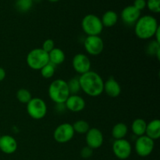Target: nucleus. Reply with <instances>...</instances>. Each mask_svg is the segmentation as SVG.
I'll return each instance as SVG.
<instances>
[{"label": "nucleus", "mask_w": 160, "mask_h": 160, "mask_svg": "<svg viewBox=\"0 0 160 160\" xmlns=\"http://www.w3.org/2000/svg\"><path fill=\"white\" fill-rule=\"evenodd\" d=\"M79 79L81 90L91 97L102 95L104 90V81L98 73L95 71L87 72L81 75Z\"/></svg>", "instance_id": "1"}, {"label": "nucleus", "mask_w": 160, "mask_h": 160, "mask_svg": "<svg viewBox=\"0 0 160 160\" xmlns=\"http://www.w3.org/2000/svg\"><path fill=\"white\" fill-rule=\"evenodd\" d=\"M159 28L157 20L154 17L142 16L134 24V33L138 38L148 40L154 37Z\"/></svg>", "instance_id": "2"}, {"label": "nucleus", "mask_w": 160, "mask_h": 160, "mask_svg": "<svg viewBox=\"0 0 160 160\" xmlns=\"http://www.w3.org/2000/svg\"><path fill=\"white\" fill-rule=\"evenodd\" d=\"M48 92L50 99L56 104L65 103L70 95L67 82L62 79H56L53 81L48 87Z\"/></svg>", "instance_id": "3"}, {"label": "nucleus", "mask_w": 160, "mask_h": 160, "mask_svg": "<svg viewBox=\"0 0 160 160\" xmlns=\"http://www.w3.org/2000/svg\"><path fill=\"white\" fill-rule=\"evenodd\" d=\"M26 62L28 67L34 70H40L43 67L49 62L48 53L42 48H34L29 52L26 58Z\"/></svg>", "instance_id": "4"}, {"label": "nucleus", "mask_w": 160, "mask_h": 160, "mask_svg": "<svg viewBox=\"0 0 160 160\" xmlns=\"http://www.w3.org/2000/svg\"><path fill=\"white\" fill-rule=\"evenodd\" d=\"M81 28L83 31L88 36H99L102 32L103 25L101 18L95 14H88L81 21Z\"/></svg>", "instance_id": "5"}, {"label": "nucleus", "mask_w": 160, "mask_h": 160, "mask_svg": "<svg viewBox=\"0 0 160 160\" xmlns=\"http://www.w3.org/2000/svg\"><path fill=\"white\" fill-rule=\"evenodd\" d=\"M27 112L34 120H42L47 114L46 103L41 98H32L27 103Z\"/></svg>", "instance_id": "6"}, {"label": "nucleus", "mask_w": 160, "mask_h": 160, "mask_svg": "<svg viewBox=\"0 0 160 160\" xmlns=\"http://www.w3.org/2000/svg\"><path fill=\"white\" fill-rule=\"evenodd\" d=\"M74 131L72 124L64 123L59 125L53 133V138L58 143L64 144L70 142L74 136Z\"/></svg>", "instance_id": "7"}, {"label": "nucleus", "mask_w": 160, "mask_h": 160, "mask_svg": "<svg viewBox=\"0 0 160 160\" xmlns=\"http://www.w3.org/2000/svg\"><path fill=\"white\" fill-rule=\"evenodd\" d=\"M154 141L146 135L140 136L135 142V151L141 157H147L154 149Z\"/></svg>", "instance_id": "8"}, {"label": "nucleus", "mask_w": 160, "mask_h": 160, "mask_svg": "<svg viewBox=\"0 0 160 160\" xmlns=\"http://www.w3.org/2000/svg\"><path fill=\"white\" fill-rule=\"evenodd\" d=\"M86 52L91 56H98L104 49V42L99 36H88L84 42Z\"/></svg>", "instance_id": "9"}, {"label": "nucleus", "mask_w": 160, "mask_h": 160, "mask_svg": "<svg viewBox=\"0 0 160 160\" xmlns=\"http://www.w3.org/2000/svg\"><path fill=\"white\" fill-rule=\"evenodd\" d=\"M112 152L119 159L124 160L128 159L132 152L131 143L125 138L114 141L112 144Z\"/></svg>", "instance_id": "10"}, {"label": "nucleus", "mask_w": 160, "mask_h": 160, "mask_svg": "<svg viewBox=\"0 0 160 160\" xmlns=\"http://www.w3.org/2000/svg\"><path fill=\"white\" fill-rule=\"evenodd\" d=\"M72 65L75 71L81 75L90 71L92 67L89 58L83 53H78L75 55L72 60Z\"/></svg>", "instance_id": "11"}, {"label": "nucleus", "mask_w": 160, "mask_h": 160, "mask_svg": "<svg viewBox=\"0 0 160 160\" xmlns=\"http://www.w3.org/2000/svg\"><path fill=\"white\" fill-rule=\"evenodd\" d=\"M86 143L87 146L90 147L92 149H96L100 148L104 142V137L98 128H90L87 133H86Z\"/></svg>", "instance_id": "12"}, {"label": "nucleus", "mask_w": 160, "mask_h": 160, "mask_svg": "<svg viewBox=\"0 0 160 160\" xmlns=\"http://www.w3.org/2000/svg\"><path fill=\"white\" fill-rule=\"evenodd\" d=\"M121 19L123 23L128 25L135 24L136 22L138 21L141 17V11L136 9L133 5L131 6H128L122 10Z\"/></svg>", "instance_id": "13"}, {"label": "nucleus", "mask_w": 160, "mask_h": 160, "mask_svg": "<svg viewBox=\"0 0 160 160\" xmlns=\"http://www.w3.org/2000/svg\"><path fill=\"white\" fill-rule=\"evenodd\" d=\"M64 104L68 110L73 112H79L85 108L86 103L84 98L79 95H70Z\"/></svg>", "instance_id": "14"}, {"label": "nucleus", "mask_w": 160, "mask_h": 160, "mask_svg": "<svg viewBox=\"0 0 160 160\" xmlns=\"http://www.w3.org/2000/svg\"><path fill=\"white\" fill-rule=\"evenodd\" d=\"M17 149V142L10 135H2L0 138V150L5 154H12Z\"/></svg>", "instance_id": "15"}, {"label": "nucleus", "mask_w": 160, "mask_h": 160, "mask_svg": "<svg viewBox=\"0 0 160 160\" xmlns=\"http://www.w3.org/2000/svg\"><path fill=\"white\" fill-rule=\"evenodd\" d=\"M108 96L111 98H117L121 93V87L120 84L113 78H109L104 83V90Z\"/></svg>", "instance_id": "16"}, {"label": "nucleus", "mask_w": 160, "mask_h": 160, "mask_svg": "<svg viewBox=\"0 0 160 160\" xmlns=\"http://www.w3.org/2000/svg\"><path fill=\"white\" fill-rule=\"evenodd\" d=\"M153 141L157 140L160 138V120L158 119L152 120L147 123L145 134Z\"/></svg>", "instance_id": "17"}, {"label": "nucleus", "mask_w": 160, "mask_h": 160, "mask_svg": "<svg viewBox=\"0 0 160 160\" xmlns=\"http://www.w3.org/2000/svg\"><path fill=\"white\" fill-rule=\"evenodd\" d=\"M48 59L49 62L52 63L53 65H59L65 61V53L61 48H54L48 53Z\"/></svg>", "instance_id": "18"}, {"label": "nucleus", "mask_w": 160, "mask_h": 160, "mask_svg": "<svg viewBox=\"0 0 160 160\" xmlns=\"http://www.w3.org/2000/svg\"><path fill=\"white\" fill-rule=\"evenodd\" d=\"M103 27L111 28L113 27L118 21V15L113 10H108L105 12L101 18Z\"/></svg>", "instance_id": "19"}, {"label": "nucleus", "mask_w": 160, "mask_h": 160, "mask_svg": "<svg viewBox=\"0 0 160 160\" xmlns=\"http://www.w3.org/2000/svg\"><path fill=\"white\" fill-rule=\"evenodd\" d=\"M147 123L145 120L142 118H138L133 121L131 124V131L134 133V135L140 137V136L145 135V131H146Z\"/></svg>", "instance_id": "20"}, {"label": "nucleus", "mask_w": 160, "mask_h": 160, "mask_svg": "<svg viewBox=\"0 0 160 160\" xmlns=\"http://www.w3.org/2000/svg\"><path fill=\"white\" fill-rule=\"evenodd\" d=\"M128 132V128L124 123H118L114 125L112 130V135L115 140L123 139Z\"/></svg>", "instance_id": "21"}, {"label": "nucleus", "mask_w": 160, "mask_h": 160, "mask_svg": "<svg viewBox=\"0 0 160 160\" xmlns=\"http://www.w3.org/2000/svg\"><path fill=\"white\" fill-rule=\"evenodd\" d=\"M72 126H73L74 132L78 133V134H86L88 131V130L90 129V126H89L88 123L83 120H78Z\"/></svg>", "instance_id": "22"}, {"label": "nucleus", "mask_w": 160, "mask_h": 160, "mask_svg": "<svg viewBox=\"0 0 160 160\" xmlns=\"http://www.w3.org/2000/svg\"><path fill=\"white\" fill-rule=\"evenodd\" d=\"M17 98L20 102L27 104L32 98V96H31V92L28 89L20 88L17 92Z\"/></svg>", "instance_id": "23"}, {"label": "nucleus", "mask_w": 160, "mask_h": 160, "mask_svg": "<svg viewBox=\"0 0 160 160\" xmlns=\"http://www.w3.org/2000/svg\"><path fill=\"white\" fill-rule=\"evenodd\" d=\"M55 71H56V66L53 65L51 62H48L40 70L41 74L45 79H49V78H52Z\"/></svg>", "instance_id": "24"}, {"label": "nucleus", "mask_w": 160, "mask_h": 160, "mask_svg": "<svg viewBox=\"0 0 160 160\" xmlns=\"http://www.w3.org/2000/svg\"><path fill=\"white\" fill-rule=\"evenodd\" d=\"M69 92L70 95H78V92L81 91V86H80L79 79L77 78H71L67 82Z\"/></svg>", "instance_id": "25"}, {"label": "nucleus", "mask_w": 160, "mask_h": 160, "mask_svg": "<svg viewBox=\"0 0 160 160\" xmlns=\"http://www.w3.org/2000/svg\"><path fill=\"white\" fill-rule=\"evenodd\" d=\"M147 52L150 56H156L159 59L160 55V44L157 43L156 41L150 42L147 46Z\"/></svg>", "instance_id": "26"}, {"label": "nucleus", "mask_w": 160, "mask_h": 160, "mask_svg": "<svg viewBox=\"0 0 160 160\" xmlns=\"http://www.w3.org/2000/svg\"><path fill=\"white\" fill-rule=\"evenodd\" d=\"M33 0H17L16 6L20 12H28L31 9Z\"/></svg>", "instance_id": "27"}, {"label": "nucleus", "mask_w": 160, "mask_h": 160, "mask_svg": "<svg viewBox=\"0 0 160 160\" xmlns=\"http://www.w3.org/2000/svg\"><path fill=\"white\" fill-rule=\"evenodd\" d=\"M146 6L151 12L159 13L160 12V0H148L146 1Z\"/></svg>", "instance_id": "28"}, {"label": "nucleus", "mask_w": 160, "mask_h": 160, "mask_svg": "<svg viewBox=\"0 0 160 160\" xmlns=\"http://www.w3.org/2000/svg\"><path fill=\"white\" fill-rule=\"evenodd\" d=\"M55 48V42L52 39H46L45 42H43V45H42V49L45 52H46L47 53H49L53 48Z\"/></svg>", "instance_id": "29"}, {"label": "nucleus", "mask_w": 160, "mask_h": 160, "mask_svg": "<svg viewBox=\"0 0 160 160\" xmlns=\"http://www.w3.org/2000/svg\"><path fill=\"white\" fill-rule=\"evenodd\" d=\"M92 154H93V149L88 146L84 147L81 151V156L84 159H88L92 156Z\"/></svg>", "instance_id": "30"}, {"label": "nucleus", "mask_w": 160, "mask_h": 160, "mask_svg": "<svg viewBox=\"0 0 160 160\" xmlns=\"http://www.w3.org/2000/svg\"><path fill=\"white\" fill-rule=\"evenodd\" d=\"M133 6L139 11L143 10L146 7V0H134Z\"/></svg>", "instance_id": "31"}, {"label": "nucleus", "mask_w": 160, "mask_h": 160, "mask_svg": "<svg viewBox=\"0 0 160 160\" xmlns=\"http://www.w3.org/2000/svg\"><path fill=\"white\" fill-rule=\"evenodd\" d=\"M6 71H5L4 69L2 68V67H0V82L1 81H2L3 80L5 79V78H6Z\"/></svg>", "instance_id": "32"}, {"label": "nucleus", "mask_w": 160, "mask_h": 160, "mask_svg": "<svg viewBox=\"0 0 160 160\" xmlns=\"http://www.w3.org/2000/svg\"><path fill=\"white\" fill-rule=\"evenodd\" d=\"M48 1H49L50 2H56L59 1V0H48Z\"/></svg>", "instance_id": "33"}, {"label": "nucleus", "mask_w": 160, "mask_h": 160, "mask_svg": "<svg viewBox=\"0 0 160 160\" xmlns=\"http://www.w3.org/2000/svg\"><path fill=\"white\" fill-rule=\"evenodd\" d=\"M1 136H2V135H1V134H0V138H1Z\"/></svg>", "instance_id": "34"}]
</instances>
